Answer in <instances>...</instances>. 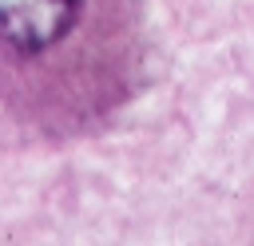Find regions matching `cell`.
Returning <instances> with one entry per match:
<instances>
[{
  "mask_svg": "<svg viewBox=\"0 0 254 246\" xmlns=\"http://www.w3.org/2000/svg\"><path fill=\"white\" fill-rule=\"evenodd\" d=\"M83 0H0V52L40 56L79 20Z\"/></svg>",
  "mask_w": 254,
  "mask_h": 246,
  "instance_id": "cell-1",
  "label": "cell"
}]
</instances>
